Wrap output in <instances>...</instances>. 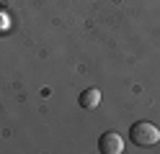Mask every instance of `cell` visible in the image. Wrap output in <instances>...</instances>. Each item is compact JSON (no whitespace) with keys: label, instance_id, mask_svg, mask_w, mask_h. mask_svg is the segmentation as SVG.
Instances as JSON below:
<instances>
[{"label":"cell","instance_id":"obj_3","mask_svg":"<svg viewBox=\"0 0 160 154\" xmlns=\"http://www.w3.org/2000/svg\"><path fill=\"white\" fill-rule=\"evenodd\" d=\"M98 105H101V90H98V87H88V90L80 92V108L96 110Z\"/></svg>","mask_w":160,"mask_h":154},{"label":"cell","instance_id":"obj_2","mask_svg":"<svg viewBox=\"0 0 160 154\" xmlns=\"http://www.w3.org/2000/svg\"><path fill=\"white\" fill-rule=\"evenodd\" d=\"M98 149L103 154H122L124 152V141H122L119 133L106 131V133H101V139H98Z\"/></svg>","mask_w":160,"mask_h":154},{"label":"cell","instance_id":"obj_1","mask_svg":"<svg viewBox=\"0 0 160 154\" xmlns=\"http://www.w3.org/2000/svg\"><path fill=\"white\" fill-rule=\"evenodd\" d=\"M129 136H132V141L137 147H152V144L160 141V128L150 121H137L132 126V131H129Z\"/></svg>","mask_w":160,"mask_h":154}]
</instances>
